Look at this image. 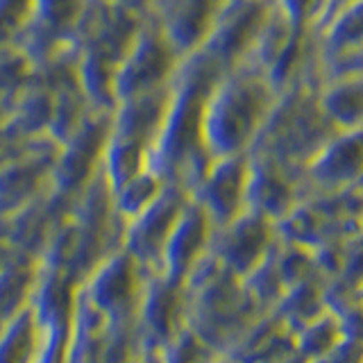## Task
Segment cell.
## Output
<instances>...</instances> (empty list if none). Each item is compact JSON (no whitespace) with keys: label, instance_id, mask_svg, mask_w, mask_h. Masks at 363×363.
Here are the masks:
<instances>
[{"label":"cell","instance_id":"1","mask_svg":"<svg viewBox=\"0 0 363 363\" xmlns=\"http://www.w3.org/2000/svg\"><path fill=\"white\" fill-rule=\"evenodd\" d=\"M223 71L202 50L184 55L170 79L168 105L150 150V168L166 184L191 193L213 157L202 141V111Z\"/></svg>","mask_w":363,"mask_h":363},{"label":"cell","instance_id":"2","mask_svg":"<svg viewBox=\"0 0 363 363\" xmlns=\"http://www.w3.org/2000/svg\"><path fill=\"white\" fill-rule=\"evenodd\" d=\"M275 91L255 66L238 64L211 86L202 111V141L209 155H245L275 102Z\"/></svg>","mask_w":363,"mask_h":363},{"label":"cell","instance_id":"3","mask_svg":"<svg viewBox=\"0 0 363 363\" xmlns=\"http://www.w3.org/2000/svg\"><path fill=\"white\" fill-rule=\"evenodd\" d=\"M334 130L315 102L313 86H293L275 96V102L247 152L270 157L272 162L300 175L302 166L315 155Z\"/></svg>","mask_w":363,"mask_h":363},{"label":"cell","instance_id":"4","mask_svg":"<svg viewBox=\"0 0 363 363\" xmlns=\"http://www.w3.org/2000/svg\"><path fill=\"white\" fill-rule=\"evenodd\" d=\"M182 57L150 18H143L113 75V98L125 100L170 86Z\"/></svg>","mask_w":363,"mask_h":363},{"label":"cell","instance_id":"5","mask_svg":"<svg viewBox=\"0 0 363 363\" xmlns=\"http://www.w3.org/2000/svg\"><path fill=\"white\" fill-rule=\"evenodd\" d=\"M150 270L141 266L128 250L113 252L84 284L100 309H105L111 325L136 323L143 315Z\"/></svg>","mask_w":363,"mask_h":363},{"label":"cell","instance_id":"6","mask_svg":"<svg viewBox=\"0 0 363 363\" xmlns=\"http://www.w3.org/2000/svg\"><path fill=\"white\" fill-rule=\"evenodd\" d=\"M270 9V0H227L198 50L207 55L223 73L243 64Z\"/></svg>","mask_w":363,"mask_h":363},{"label":"cell","instance_id":"7","mask_svg":"<svg viewBox=\"0 0 363 363\" xmlns=\"http://www.w3.org/2000/svg\"><path fill=\"white\" fill-rule=\"evenodd\" d=\"M109 113L111 111H91L71 139L60 143L50 189L62 198L75 202L100 173L102 152L109 139Z\"/></svg>","mask_w":363,"mask_h":363},{"label":"cell","instance_id":"8","mask_svg":"<svg viewBox=\"0 0 363 363\" xmlns=\"http://www.w3.org/2000/svg\"><path fill=\"white\" fill-rule=\"evenodd\" d=\"M57 150L60 143L41 136L0 162V220L11 218L50 189Z\"/></svg>","mask_w":363,"mask_h":363},{"label":"cell","instance_id":"9","mask_svg":"<svg viewBox=\"0 0 363 363\" xmlns=\"http://www.w3.org/2000/svg\"><path fill=\"white\" fill-rule=\"evenodd\" d=\"M363 134L361 130L334 132L318 147L315 155L300 170V193H332L361 184Z\"/></svg>","mask_w":363,"mask_h":363},{"label":"cell","instance_id":"10","mask_svg":"<svg viewBox=\"0 0 363 363\" xmlns=\"http://www.w3.org/2000/svg\"><path fill=\"white\" fill-rule=\"evenodd\" d=\"M189 202V193L166 184L159 198L125 227L123 247L150 272H162L164 250Z\"/></svg>","mask_w":363,"mask_h":363},{"label":"cell","instance_id":"11","mask_svg":"<svg viewBox=\"0 0 363 363\" xmlns=\"http://www.w3.org/2000/svg\"><path fill=\"white\" fill-rule=\"evenodd\" d=\"M277 227L266 216L245 209L238 218L216 227L209 252L236 275L247 277L277 243Z\"/></svg>","mask_w":363,"mask_h":363},{"label":"cell","instance_id":"12","mask_svg":"<svg viewBox=\"0 0 363 363\" xmlns=\"http://www.w3.org/2000/svg\"><path fill=\"white\" fill-rule=\"evenodd\" d=\"M245 179L247 152L216 157L189 196L209 213L213 227H223L245 211Z\"/></svg>","mask_w":363,"mask_h":363},{"label":"cell","instance_id":"13","mask_svg":"<svg viewBox=\"0 0 363 363\" xmlns=\"http://www.w3.org/2000/svg\"><path fill=\"white\" fill-rule=\"evenodd\" d=\"M300 179L270 157L247 152L245 209L279 223L300 202Z\"/></svg>","mask_w":363,"mask_h":363},{"label":"cell","instance_id":"14","mask_svg":"<svg viewBox=\"0 0 363 363\" xmlns=\"http://www.w3.org/2000/svg\"><path fill=\"white\" fill-rule=\"evenodd\" d=\"M227 0H150L145 16L162 30L168 43L184 57L198 50Z\"/></svg>","mask_w":363,"mask_h":363},{"label":"cell","instance_id":"15","mask_svg":"<svg viewBox=\"0 0 363 363\" xmlns=\"http://www.w3.org/2000/svg\"><path fill=\"white\" fill-rule=\"evenodd\" d=\"M213 230L216 227L209 218V213L189 196L186 207L182 211L164 250V261H162L164 275L173 281L186 284L193 268L209 252Z\"/></svg>","mask_w":363,"mask_h":363},{"label":"cell","instance_id":"16","mask_svg":"<svg viewBox=\"0 0 363 363\" xmlns=\"http://www.w3.org/2000/svg\"><path fill=\"white\" fill-rule=\"evenodd\" d=\"M170 86L152 94H141L118 100L109 113V134L118 139L145 145L152 150L155 139L162 128L166 105H168Z\"/></svg>","mask_w":363,"mask_h":363},{"label":"cell","instance_id":"17","mask_svg":"<svg viewBox=\"0 0 363 363\" xmlns=\"http://www.w3.org/2000/svg\"><path fill=\"white\" fill-rule=\"evenodd\" d=\"M189 300L186 284L168 279L164 272H150L143 304V318L152 327L159 345H175L182 336V320Z\"/></svg>","mask_w":363,"mask_h":363},{"label":"cell","instance_id":"18","mask_svg":"<svg viewBox=\"0 0 363 363\" xmlns=\"http://www.w3.org/2000/svg\"><path fill=\"white\" fill-rule=\"evenodd\" d=\"M79 291L82 281L71 270L41 266V281L32 302L41 325L48 329L75 325Z\"/></svg>","mask_w":363,"mask_h":363},{"label":"cell","instance_id":"19","mask_svg":"<svg viewBox=\"0 0 363 363\" xmlns=\"http://www.w3.org/2000/svg\"><path fill=\"white\" fill-rule=\"evenodd\" d=\"M41 281V259L11 252L0 270V323L11 325L16 315L32 306Z\"/></svg>","mask_w":363,"mask_h":363},{"label":"cell","instance_id":"20","mask_svg":"<svg viewBox=\"0 0 363 363\" xmlns=\"http://www.w3.org/2000/svg\"><path fill=\"white\" fill-rule=\"evenodd\" d=\"M315 102L334 130H361L363 121V75L327 79L315 89Z\"/></svg>","mask_w":363,"mask_h":363},{"label":"cell","instance_id":"21","mask_svg":"<svg viewBox=\"0 0 363 363\" xmlns=\"http://www.w3.org/2000/svg\"><path fill=\"white\" fill-rule=\"evenodd\" d=\"M327 281L329 277H325L323 272L318 270L311 277H306L300 284L291 286L281 300L284 302L281 315L298 329L311 327L313 323H318L327 313V304H325Z\"/></svg>","mask_w":363,"mask_h":363},{"label":"cell","instance_id":"22","mask_svg":"<svg viewBox=\"0 0 363 363\" xmlns=\"http://www.w3.org/2000/svg\"><path fill=\"white\" fill-rule=\"evenodd\" d=\"M41 320L34 304L16 315L0 338V363H34L41 347Z\"/></svg>","mask_w":363,"mask_h":363},{"label":"cell","instance_id":"23","mask_svg":"<svg viewBox=\"0 0 363 363\" xmlns=\"http://www.w3.org/2000/svg\"><path fill=\"white\" fill-rule=\"evenodd\" d=\"M166 182L159 177L152 168H145L143 173L134 175L118 189H113V204H116L118 216L130 223L139 213H143L150 204L159 198V193L164 191Z\"/></svg>","mask_w":363,"mask_h":363},{"label":"cell","instance_id":"24","mask_svg":"<svg viewBox=\"0 0 363 363\" xmlns=\"http://www.w3.org/2000/svg\"><path fill=\"white\" fill-rule=\"evenodd\" d=\"M34 66L18 45L0 48V113L32 82Z\"/></svg>","mask_w":363,"mask_h":363},{"label":"cell","instance_id":"25","mask_svg":"<svg viewBox=\"0 0 363 363\" xmlns=\"http://www.w3.org/2000/svg\"><path fill=\"white\" fill-rule=\"evenodd\" d=\"M347 336H345V329L343 323H338L336 315H323L320 320L313 323L309 327V332L304 334L302 338V350L306 357L311 359H323L343 343Z\"/></svg>","mask_w":363,"mask_h":363},{"label":"cell","instance_id":"26","mask_svg":"<svg viewBox=\"0 0 363 363\" xmlns=\"http://www.w3.org/2000/svg\"><path fill=\"white\" fill-rule=\"evenodd\" d=\"M34 0H0V48L16 45L26 30Z\"/></svg>","mask_w":363,"mask_h":363},{"label":"cell","instance_id":"27","mask_svg":"<svg viewBox=\"0 0 363 363\" xmlns=\"http://www.w3.org/2000/svg\"><path fill=\"white\" fill-rule=\"evenodd\" d=\"M293 28L313 30L325 16L327 0H270Z\"/></svg>","mask_w":363,"mask_h":363},{"label":"cell","instance_id":"28","mask_svg":"<svg viewBox=\"0 0 363 363\" xmlns=\"http://www.w3.org/2000/svg\"><path fill=\"white\" fill-rule=\"evenodd\" d=\"M50 343L45 347V354L41 359V363H68V357H71V340L75 334V325L71 327H55L50 329Z\"/></svg>","mask_w":363,"mask_h":363},{"label":"cell","instance_id":"29","mask_svg":"<svg viewBox=\"0 0 363 363\" xmlns=\"http://www.w3.org/2000/svg\"><path fill=\"white\" fill-rule=\"evenodd\" d=\"M207 361H209L207 347L193 334L179 336V343L173 350V354H170V363H207Z\"/></svg>","mask_w":363,"mask_h":363},{"label":"cell","instance_id":"30","mask_svg":"<svg viewBox=\"0 0 363 363\" xmlns=\"http://www.w3.org/2000/svg\"><path fill=\"white\" fill-rule=\"evenodd\" d=\"M352 3H359V0H327V7H325V16H323V21L320 23H325L329 16H334L336 11H340V9H345V7H350ZM320 23H318V26H320ZM315 26V28H318Z\"/></svg>","mask_w":363,"mask_h":363},{"label":"cell","instance_id":"31","mask_svg":"<svg viewBox=\"0 0 363 363\" xmlns=\"http://www.w3.org/2000/svg\"><path fill=\"white\" fill-rule=\"evenodd\" d=\"M118 3L130 5V7L139 9V11H143V14H145V9H147V5H150V0H118Z\"/></svg>","mask_w":363,"mask_h":363},{"label":"cell","instance_id":"32","mask_svg":"<svg viewBox=\"0 0 363 363\" xmlns=\"http://www.w3.org/2000/svg\"><path fill=\"white\" fill-rule=\"evenodd\" d=\"M286 363H311V357H293L291 361H286Z\"/></svg>","mask_w":363,"mask_h":363},{"label":"cell","instance_id":"33","mask_svg":"<svg viewBox=\"0 0 363 363\" xmlns=\"http://www.w3.org/2000/svg\"><path fill=\"white\" fill-rule=\"evenodd\" d=\"M232 363H243V361H232Z\"/></svg>","mask_w":363,"mask_h":363}]
</instances>
